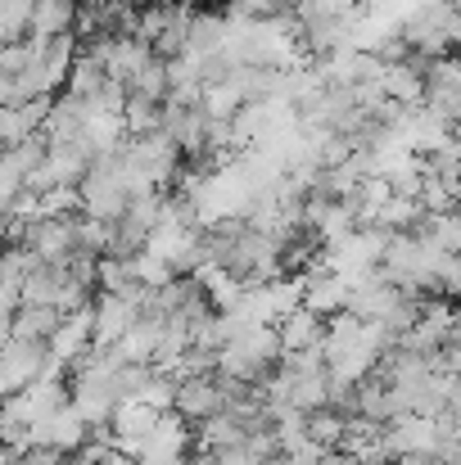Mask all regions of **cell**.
<instances>
[{"label": "cell", "mask_w": 461, "mask_h": 465, "mask_svg": "<svg viewBox=\"0 0 461 465\" xmlns=\"http://www.w3.org/2000/svg\"><path fill=\"white\" fill-rule=\"evenodd\" d=\"M77 199H82V213L91 222H118L132 203V185H127V172H123V158L118 150L109 154H95V163L86 167L82 185H77Z\"/></svg>", "instance_id": "obj_1"}, {"label": "cell", "mask_w": 461, "mask_h": 465, "mask_svg": "<svg viewBox=\"0 0 461 465\" xmlns=\"http://www.w3.org/2000/svg\"><path fill=\"white\" fill-rule=\"evenodd\" d=\"M276 361H281V334H276V325H258V321H249L240 334H231L226 348L217 352V371L231 380H263Z\"/></svg>", "instance_id": "obj_2"}, {"label": "cell", "mask_w": 461, "mask_h": 465, "mask_svg": "<svg viewBox=\"0 0 461 465\" xmlns=\"http://www.w3.org/2000/svg\"><path fill=\"white\" fill-rule=\"evenodd\" d=\"M45 357H50V343H41V339H18V334H14V339L0 348V398L27 389V384L41 375Z\"/></svg>", "instance_id": "obj_3"}, {"label": "cell", "mask_w": 461, "mask_h": 465, "mask_svg": "<svg viewBox=\"0 0 461 465\" xmlns=\"http://www.w3.org/2000/svg\"><path fill=\"white\" fill-rule=\"evenodd\" d=\"M145 290L150 285H141V290H127V294H100L91 308H95V343H118L136 321H141V299H145Z\"/></svg>", "instance_id": "obj_4"}, {"label": "cell", "mask_w": 461, "mask_h": 465, "mask_svg": "<svg viewBox=\"0 0 461 465\" xmlns=\"http://www.w3.org/2000/svg\"><path fill=\"white\" fill-rule=\"evenodd\" d=\"M86 443V420L73 402H59L45 420H36L27 430V448H59V452H73Z\"/></svg>", "instance_id": "obj_5"}, {"label": "cell", "mask_w": 461, "mask_h": 465, "mask_svg": "<svg viewBox=\"0 0 461 465\" xmlns=\"http://www.w3.org/2000/svg\"><path fill=\"white\" fill-rule=\"evenodd\" d=\"M439 443V420L435 416H398L385 430V457H435Z\"/></svg>", "instance_id": "obj_6"}, {"label": "cell", "mask_w": 461, "mask_h": 465, "mask_svg": "<svg viewBox=\"0 0 461 465\" xmlns=\"http://www.w3.org/2000/svg\"><path fill=\"white\" fill-rule=\"evenodd\" d=\"M172 411H176L181 420H190V425L217 416V411H222V380H217V371H208V375H181V380H176V402H172Z\"/></svg>", "instance_id": "obj_7"}, {"label": "cell", "mask_w": 461, "mask_h": 465, "mask_svg": "<svg viewBox=\"0 0 461 465\" xmlns=\"http://www.w3.org/2000/svg\"><path fill=\"white\" fill-rule=\"evenodd\" d=\"M299 285H304V308L321 312V316H335V312H344V303H348V281L335 267H326V262L307 267L304 276H299Z\"/></svg>", "instance_id": "obj_8"}, {"label": "cell", "mask_w": 461, "mask_h": 465, "mask_svg": "<svg viewBox=\"0 0 461 465\" xmlns=\"http://www.w3.org/2000/svg\"><path fill=\"white\" fill-rule=\"evenodd\" d=\"M407 290H398V285H389L380 272H371L362 285H353L348 290V303H344V312H353L357 321H385L389 312L398 308V299H403Z\"/></svg>", "instance_id": "obj_9"}, {"label": "cell", "mask_w": 461, "mask_h": 465, "mask_svg": "<svg viewBox=\"0 0 461 465\" xmlns=\"http://www.w3.org/2000/svg\"><path fill=\"white\" fill-rule=\"evenodd\" d=\"M91 343H95V308H91V303L68 312V316L59 321V330L50 334V352H55L59 361H77Z\"/></svg>", "instance_id": "obj_10"}, {"label": "cell", "mask_w": 461, "mask_h": 465, "mask_svg": "<svg viewBox=\"0 0 461 465\" xmlns=\"http://www.w3.org/2000/svg\"><path fill=\"white\" fill-rule=\"evenodd\" d=\"M276 334H281V352H307V348H321V339H326V316L299 303L295 312H286V316L276 321Z\"/></svg>", "instance_id": "obj_11"}, {"label": "cell", "mask_w": 461, "mask_h": 465, "mask_svg": "<svg viewBox=\"0 0 461 465\" xmlns=\"http://www.w3.org/2000/svg\"><path fill=\"white\" fill-rule=\"evenodd\" d=\"M73 23H77V0H32L27 36H59L73 32Z\"/></svg>", "instance_id": "obj_12"}, {"label": "cell", "mask_w": 461, "mask_h": 465, "mask_svg": "<svg viewBox=\"0 0 461 465\" xmlns=\"http://www.w3.org/2000/svg\"><path fill=\"white\" fill-rule=\"evenodd\" d=\"M226 32H231V18H217V14H190L185 59H195V54H213V50H226Z\"/></svg>", "instance_id": "obj_13"}, {"label": "cell", "mask_w": 461, "mask_h": 465, "mask_svg": "<svg viewBox=\"0 0 461 465\" xmlns=\"http://www.w3.org/2000/svg\"><path fill=\"white\" fill-rule=\"evenodd\" d=\"M105 82H109V68H105V54H100L95 45H86V50H82V54L73 59V68H68V91L86 100V95H95V91H100Z\"/></svg>", "instance_id": "obj_14"}, {"label": "cell", "mask_w": 461, "mask_h": 465, "mask_svg": "<svg viewBox=\"0 0 461 465\" xmlns=\"http://www.w3.org/2000/svg\"><path fill=\"white\" fill-rule=\"evenodd\" d=\"M59 321H64V312L59 308H45V303H18V312H14V334H18V339H41V343H50V334L59 330Z\"/></svg>", "instance_id": "obj_15"}, {"label": "cell", "mask_w": 461, "mask_h": 465, "mask_svg": "<svg viewBox=\"0 0 461 465\" xmlns=\"http://www.w3.org/2000/svg\"><path fill=\"white\" fill-rule=\"evenodd\" d=\"M123 127H127V136L163 132V100H150V95L127 91V104H123Z\"/></svg>", "instance_id": "obj_16"}, {"label": "cell", "mask_w": 461, "mask_h": 465, "mask_svg": "<svg viewBox=\"0 0 461 465\" xmlns=\"http://www.w3.org/2000/svg\"><path fill=\"white\" fill-rule=\"evenodd\" d=\"M95 281H100L109 294L141 290V281H136V258H100V262H95Z\"/></svg>", "instance_id": "obj_17"}, {"label": "cell", "mask_w": 461, "mask_h": 465, "mask_svg": "<svg viewBox=\"0 0 461 465\" xmlns=\"http://www.w3.org/2000/svg\"><path fill=\"white\" fill-rule=\"evenodd\" d=\"M344 425H348V416H339V411H330V407L307 411V439L321 443V448H339V443H344Z\"/></svg>", "instance_id": "obj_18"}, {"label": "cell", "mask_w": 461, "mask_h": 465, "mask_svg": "<svg viewBox=\"0 0 461 465\" xmlns=\"http://www.w3.org/2000/svg\"><path fill=\"white\" fill-rule=\"evenodd\" d=\"M127 91H136V95H150V100H167V59L150 54V59L141 64V73L127 82Z\"/></svg>", "instance_id": "obj_19"}, {"label": "cell", "mask_w": 461, "mask_h": 465, "mask_svg": "<svg viewBox=\"0 0 461 465\" xmlns=\"http://www.w3.org/2000/svg\"><path fill=\"white\" fill-rule=\"evenodd\" d=\"M32 23V0H0V45L23 41Z\"/></svg>", "instance_id": "obj_20"}, {"label": "cell", "mask_w": 461, "mask_h": 465, "mask_svg": "<svg viewBox=\"0 0 461 465\" xmlns=\"http://www.w3.org/2000/svg\"><path fill=\"white\" fill-rule=\"evenodd\" d=\"M299 18H353L362 14V0H295Z\"/></svg>", "instance_id": "obj_21"}, {"label": "cell", "mask_w": 461, "mask_h": 465, "mask_svg": "<svg viewBox=\"0 0 461 465\" xmlns=\"http://www.w3.org/2000/svg\"><path fill=\"white\" fill-rule=\"evenodd\" d=\"M439 290L444 299H461V253H448L439 267Z\"/></svg>", "instance_id": "obj_22"}, {"label": "cell", "mask_w": 461, "mask_h": 465, "mask_svg": "<svg viewBox=\"0 0 461 465\" xmlns=\"http://www.w3.org/2000/svg\"><path fill=\"white\" fill-rule=\"evenodd\" d=\"M14 465H68V452H59V448H23Z\"/></svg>", "instance_id": "obj_23"}, {"label": "cell", "mask_w": 461, "mask_h": 465, "mask_svg": "<svg viewBox=\"0 0 461 465\" xmlns=\"http://www.w3.org/2000/svg\"><path fill=\"white\" fill-rule=\"evenodd\" d=\"M14 312H18V290L0 276V316H14Z\"/></svg>", "instance_id": "obj_24"}, {"label": "cell", "mask_w": 461, "mask_h": 465, "mask_svg": "<svg viewBox=\"0 0 461 465\" xmlns=\"http://www.w3.org/2000/svg\"><path fill=\"white\" fill-rule=\"evenodd\" d=\"M316 465H357V457H353V452H344V448H330Z\"/></svg>", "instance_id": "obj_25"}, {"label": "cell", "mask_w": 461, "mask_h": 465, "mask_svg": "<svg viewBox=\"0 0 461 465\" xmlns=\"http://www.w3.org/2000/svg\"><path fill=\"white\" fill-rule=\"evenodd\" d=\"M100 465H136V457H132V452H123V448H109Z\"/></svg>", "instance_id": "obj_26"}, {"label": "cell", "mask_w": 461, "mask_h": 465, "mask_svg": "<svg viewBox=\"0 0 461 465\" xmlns=\"http://www.w3.org/2000/svg\"><path fill=\"white\" fill-rule=\"evenodd\" d=\"M448 411L457 416V425H461V375H457V384H453V393H448Z\"/></svg>", "instance_id": "obj_27"}, {"label": "cell", "mask_w": 461, "mask_h": 465, "mask_svg": "<svg viewBox=\"0 0 461 465\" xmlns=\"http://www.w3.org/2000/svg\"><path fill=\"white\" fill-rule=\"evenodd\" d=\"M136 465H185V457H136Z\"/></svg>", "instance_id": "obj_28"}, {"label": "cell", "mask_w": 461, "mask_h": 465, "mask_svg": "<svg viewBox=\"0 0 461 465\" xmlns=\"http://www.w3.org/2000/svg\"><path fill=\"white\" fill-rule=\"evenodd\" d=\"M14 457H18V452H14V448H5V443H0V465H14Z\"/></svg>", "instance_id": "obj_29"}, {"label": "cell", "mask_w": 461, "mask_h": 465, "mask_svg": "<svg viewBox=\"0 0 461 465\" xmlns=\"http://www.w3.org/2000/svg\"><path fill=\"white\" fill-rule=\"evenodd\" d=\"M380 465H407V461H403V457H394V461H380Z\"/></svg>", "instance_id": "obj_30"}]
</instances>
